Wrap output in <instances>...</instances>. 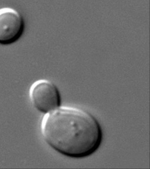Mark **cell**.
Segmentation results:
<instances>
[{
  "mask_svg": "<svg viewBox=\"0 0 150 169\" xmlns=\"http://www.w3.org/2000/svg\"><path fill=\"white\" fill-rule=\"evenodd\" d=\"M29 96L34 107L45 113L57 108L61 102L60 92L57 86L45 79L38 80L32 84Z\"/></svg>",
  "mask_w": 150,
  "mask_h": 169,
  "instance_id": "obj_2",
  "label": "cell"
},
{
  "mask_svg": "<svg viewBox=\"0 0 150 169\" xmlns=\"http://www.w3.org/2000/svg\"><path fill=\"white\" fill-rule=\"evenodd\" d=\"M24 28L23 19L18 11L10 7L0 8V44L15 42L22 35Z\"/></svg>",
  "mask_w": 150,
  "mask_h": 169,
  "instance_id": "obj_3",
  "label": "cell"
},
{
  "mask_svg": "<svg viewBox=\"0 0 150 169\" xmlns=\"http://www.w3.org/2000/svg\"><path fill=\"white\" fill-rule=\"evenodd\" d=\"M40 129L45 141L58 152L68 156L82 158L94 152L102 139L100 126L86 111L63 106L45 114Z\"/></svg>",
  "mask_w": 150,
  "mask_h": 169,
  "instance_id": "obj_1",
  "label": "cell"
}]
</instances>
